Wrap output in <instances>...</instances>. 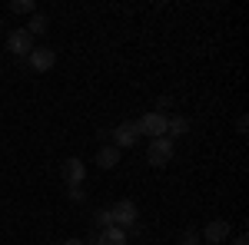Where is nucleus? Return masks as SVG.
Segmentation results:
<instances>
[{
  "mask_svg": "<svg viewBox=\"0 0 249 245\" xmlns=\"http://www.w3.org/2000/svg\"><path fill=\"white\" fill-rule=\"evenodd\" d=\"M232 245H249V242H246V235H236V239H232Z\"/></svg>",
  "mask_w": 249,
  "mask_h": 245,
  "instance_id": "nucleus-19",
  "label": "nucleus"
},
{
  "mask_svg": "<svg viewBox=\"0 0 249 245\" xmlns=\"http://www.w3.org/2000/svg\"><path fill=\"white\" fill-rule=\"evenodd\" d=\"M96 229H110L113 226V212H110V209H96Z\"/></svg>",
  "mask_w": 249,
  "mask_h": 245,
  "instance_id": "nucleus-14",
  "label": "nucleus"
},
{
  "mask_svg": "<svg viewBox=\"0 0 249 245\" xmlns=\"http://www.w3.org/2000/svg\"><path fill=\"white\" fill-rule=\"evenodd\" d=\"M203 242V235H199V229H186V232H183V245H199Z\"/></svg>",
  "mask_w": 249,
  "mask_h": 245,
  "instance_id": "nucleus-15",
  "label": "nucleus"
},
{
  "mask_svg": "<svg viewBox=\"0 0 249 245\" xmlns=\"http://www.w3.org/2000/svg\"><path fill=\"white\" fill-rule=\"evenodd\" d=\"M199 245H206V242H199Z\"/></svg>",
  "mask_w": 249,
  "mask_h": 245,
  "instance_id": "nucleus-21",
  "label": "nucleus"
},
{
  "mask_svg": "<svg viewBox=\"0 0 249 245\" xmlns=\"http://www.w3.org/2000/svg\"><path fill=\"white\" fill-rule=\"evenodd\" d=\"M173 159V139L170 136H160V139H150V149H146V163L153 169H163Z\"/></svg>",
  "mask_w": 249,
  "mask_h": 245,
  "instance_id": "nucleus-1",
  "label": "nucleus"
},
{
  "mask_svg": "<svg viewBox=\"0 0 249 245\" xmlns=\"http://www.w3.org/2000/svg\"><path fill=\"white\" fill-rule=\"evenodd\" d=\"M87 245H130V235H126V229L110 226V229H100L93 235V242H87Z\"/></svg>",
  "mask_w": 249,
  "mask_h": 245,
  "instance_id": "nucleus-8",
  "label": "nucleus"
},
{
  "mask_svg": "<svg viewBox=\"0 0 249 245\" xmlns=\"http://www.w3.org/2000/svg\"><path fill=\"white\" fill-rule=\"evenodd\" d=\"M110 212H113V226L120 229H133L140 222V209H136L133 199H120L116 206H110Z\"/></svg>",
  "mask_w": 249,
  "mask_h": 245,
  "instance_id": "nucleus-2",
  "label": "nucleus"
},
{
  "mask_svg": "<svg viewBox=\"0 0 249 245\" xmlns=\"http://www.w3.org/2000/svg\"><path fill=\"white\" fill-rule=\"evenodd\" d=\"M63 245H87V242H83V239H67Z\"/></svg>",
  "mask_w": 249,
  "mask_h": 245,
  "instance_id": "nucleus-20",
  "label": "nucleus"
},
{
  "mask_svg": "<svg viewBox=\"0 0 249 245\" xmlns=\"http://www.w3.org/2000/svg\"><path fill=\"white\" fill-rule=\"evenodd\" d=\"M47 27H50V20L43 17V14H34L30 23H27V33H30V37H43V33H47Z\"/></svg>",
  "mask_w": 249,
  "mask_h": 245,
  "instance_id": "nucleus-12",
  "label": "nucleus"
},
{
  "mask_svg": "<svg viewBox=\"0 0 249 245\" xmlns=\"http://www.w3.org/2000/svg\"><path fill=\"white\" fill-rule=\"evenodd\" d=\"M156 106H160V110H156V113H163V110H166V106H173V96H160V99H156Z\"/></svg>",
  "mask_w": 249,
  "mask_h": 245,
  "instance_id": "nucleus-17",
  "label": "nucleus"
},
{
  "mask_svg": "<svg viewBox=\"0 0 249 245\" xmlns=\"http://www.w3.org/2000/svg\"><path fill=\"white\" fill-rule=\"evenodd\" d=\"M236 130H239V132L249 130V119H246V116H239V119H236Z\"/></svg>",
  "mask_w": 249,
  "mask_h": 245,
  "instance_id": "nucleus-18",
  "label": "nucleus"
},
{
  "mask_svg": "<svg viewBox=\"0 0 249 245\" xmlns=\"http://www.w3.org/2000/svg\"><path fill=\"white\" fill-rule=\"evenodd\" d=\"M116 163H120V149H116V146L96 149V169H113Z\"/></svg>",
  "mask_w": 249,
  "mask_h": 245,
  "instance_id": "nucleus-10",
  "label": "nucleus"
},
{
  "mask_svg": "<svg viewBox=\"0 0 249 245\" xmlns=\"http://www.w3.org/2000/svg\"><path fill=\"white\" fill-rule=\"evenodd\" d=\"M10 14H37V3L34 0H10Z\"/></svg>",
  "mask_w": 249,
  "mask_h": 245,
  "instance_id": "nucleus-13",
  "label": "nucleus"
},
{
  "mask_svg": "<svg viewBox=\"0 0 249 245\" xmlns=\"http://www.w3.org/2000/svg\"><path fill=\"white\" fill-rule=\"evenodd\" d=\"M53 63H57V50H50V47H34L30 57H27V66H30L34 73H47V70H53Z\"/></svg>",
  "mask_w": 249,
  "mask_h": 245,
  "instance_id": "nucleus-5",
  "label": "nucleus"
},
{
  "mask_svg": "<svg viewBox=\"0 0 249 245\" xmlns=\"http://www.w3.org/2000/svg\"><path fill=\"white\" fill-rule=\"evenodd\" d=\"M190 132V119L186 116H173L170 123H166V136L170 139H179V136H186Z\"/></svg>",
  "mask_w": 249,
  "mask_h": 245,
  "instance_id": "nucleus-11",
  "label": "nucleus"
},
{
  "mask_svg": "<svg viewBox=\"0 0 249 245\" xmlns=\"http://www.w3.org/2000/svg\"><path fill=\"white\" fill-rule=\"evenodd\" d=\"M110 136H113V146H116L120 152L140 143V130H136V123H120L116 130H110Z\"/></svg>",
  "mask_w": 249,
  "mask_h": 245,
  "instance_id": "nucleus-6",
  "label": "nucleus"
},
{
  "mask_svg": "<svg viewBox=\"0 0 249 245\" xmlns=\"http://www.w3.org/2000/svg\"><path fill=\"white\" fill-rule=\"evenodd\" d=\"M60 176H63V182H67V186H80V182L87 179V166H83V159H77V156L63 159V166H60Z\"/></svg>",
  "mask_w": 249,
  "mask_h": 245,
  "instance_id": "nucleus-7",
  "label": "nucleus"
},
{
  "mask_svg": "<svg viewBox=\"0 0 249 245\" xmlns=\"http://www.w3.org/2000/svg\"><path fill=\"white\" fill-rule=\"evenodd\" d=\"M7 50H10L17 60H27V57H30V50H34V37H30L27 30H20V27H17V30L7 33Z\"/></svg>",
  "mask_w": 249,
  "mask_h": 245,
  "instance_id": "nucleus-4",
  "label": "nucleus"
},
{
  "mask_svg": "<svg viewBox=\"0 0 249 245\" xmlns=\"http://www.w3.org/2000/svg\"><path fill=\"white\" fill-rule=\"evenodd\" d=\"M67 196H70V202H87V192H83V186H67Z\"/></svg>",
  "mask_w": 249,
  "mask_h": 245,
  "instance_id": "nucleus-16",
  "label": "nucleus"
},
{
  "mask_svg": "<svg viewBox=\"0 0 249 245\" xmlns=\"http://www.w3.org/2000/svg\"><path fill=\"white\" fill-rule=\"evenodd\" d=\"M230 232H232V229H230L226 219H213L199 235H203V242H206V245H219V242H226V239H230Z\"/></svg>",
  "mask_w": 249,
  "mask_h": 245,
  "instance_id": "nucleus-9",
  "label": "nucleus"
},
{
  "mask_svg": "<svg viewBox=\"0 0 249 245\" xmlns=\"http://www.w3.org/2000/svg\"><path fill=\"white\" fill-rule=\"evenodd\" d=\"M166 116L163 113H146L136 119V130H140V136H150V139H160V136H166Z\"/></svg>",
  "mask_w": 249,
  "mask_h": 245,
  "instance_id": "nucleus-3",
  "label": "nucleus"
}]
</instances>
